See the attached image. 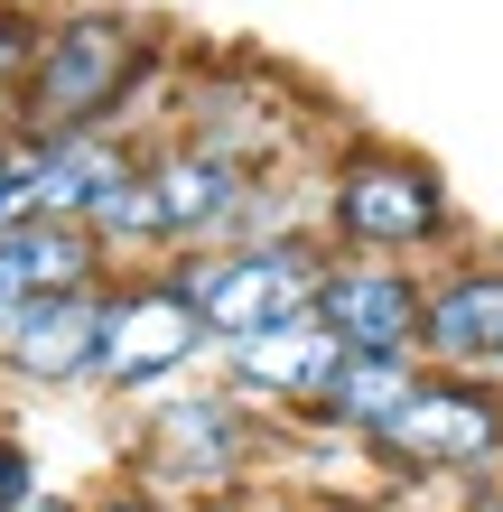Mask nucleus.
<instances>
[{
	"mask_svg": "<svg viewBox=\"0 0 503 512\" xmlns=\"http://www.w3.org/2000/svg\"><path fill=\"white\" fill-rule=\"evenodd\" d=\"M187 38L140 0H47L38 66L19 84L10 140H66V131H150L168 103V75Z\"/></svg>",
	"mask_w": 503,
	"mask_h": 512,
	"instance_id": "f257e3e1",
	"label": "nucleus"
},
{
	"mask_svg": "<svg viewBox=\"0 0 503 512\" xmlns=\"http://www.w3.org/2000/svg\"><path fill=\"white\" fill-rule=\"evenodd\" d=\"M308 205H317V233L327 252H364V261H438L457 243H476L466 205L448 187V168L410 140H382L364 122H336L327 149L308 168Z\"/></svg>",
	"mask_w": 503,
	"mask_h": 512,
	"instance_id": "f03ea898",
	"label": "nucleus"
},
{
	"mask_svg": "<svg viewBox=\"0 0 503 512\" xmlns=\"http://www.w3.org/2000/svg\"><path fill=\"white\" fill-rule=\"evenodd\" d=\"M289 447H299V429L243 410L215 373H196L131 410L122 475L140 494H159L168 512H205V503H252V485H271Z\"/></svg>",
	"mask_w": 503,
	"mask_h": 512,
	"instance_id": "7ed1b4c3",
	"label": "nucleus"
},
{
	"mask_svg": "<svg viewBox=\"0 0 503 512\" xmlns=\"http://www.w3.org/2000/svg\"><path fill=\"white\" fill-rule=\"evenodd\" d=\"M168 131H187L224 159H243L252 177H308L327 149L336 112L308 94L280 56H243V47H187L159 103Z\"/></svg>",
	"mask_w": 503,
	"mask_h": 512,
	"instance_id": "20e7f679",
	"label": "nucleus"
},
{
	"mask_svg": "<svg viewBox=\"0 0 503 512\" xmlns=\"http://www.w3.org/2000/svg\"><path fill=\"white\" fill-rule=\"evenodd\" d=\"M354 466H373V485L392 494H457L503 475V382L429 364L420 391L392 410V429L354 447Z\"/></svg>",
	"mask_w": 503,
	"mask_h": 512,
	"instance_id": "39448f33",
	"label": "nucleus"
},
{
	"mask_svg": "<svg viewBox=\"0 0 503 512\" xmlns=\"http://www.w3.org/2000/svg\"><path fill=\"white\" fill-rule=\"evenodd\" d=\"M215 373V326L196 317V298L168 280V261L150 270H112L103 280V354H94V391L103 401H159V391Z\"/></svg>",
	"mask_w": 503,
	"mask_h": 512,
	"instance_id": "423d86ee",
	"label": "nucleus"
},
{
	"mask_svg": "<svg viewBox=\"0 0 503 512\" xmlns=\"http://www.w3.org/2000/svg\"><path fill=\"white\" fill-rule=\"evenodd\" d=\"M327 261H336L327 233L299 224V233H261V243L168 252V280L196 298V317L215 326V345H233V336H261V326H280V317H308Z\"/></svg>",
	"mask_w": 503,
	"mask_h": 512,
	"instance_id": "0eeeda50",
	"label": "nucleus"
},
{
	"mask_svg": "<svg viewBox=\"0 0 503 512\" xmlns=\"http://www.w3.org/2000/svg\"><path fill=\"white\" fill-rule=\"evenodd\" d=\"M140 168H150V187H159L168 252H215V243H243L252 196H261V177H252L243 159H224V149H205V140H187V131L150 122V140H140Z\"/></svg>",
	"mask_w": 503,
	"mask_h": 512,
	"instance_id": "6e6552de",
	"label": "nucleus"
},
{
	"mask_svg": "<svg viewBox=\"0 0 503 512\" xmlns=\"http://www.w3.org/2000/svg\"><path fill=\"white\" fill-rule=\"evenodd\" d=\"M420 364L485 373L503 382V243H457L429 261V308H420Z\"/></svg>",
	"mask_w": 503,
	"mask_h": 512,
	"instance_id": "1a4fd4ad",
	"label": "nucleus"
},
{
	"mask_svg": "<svg viewBox=\"0 0 503 512\" xmlns=\"http://www.w3.org/2000/svg\"><path fill=\"white\" fill-rule=\"evenodd\" d=\"M336 354H345V336L308 308V317L261 326V336L215 345V382H224L243 410L280 419V429H299V419H308V401H317V391H327V373H336Z\"/></svg>",
	"mask_w": 503,
	"mask_h": 512,
	"instance_id": "9d476101",
	"label": "nucleus"
},
{
	"mask_svg": "<svg viewBox=\"0 0 503 512\" xmlns=\"http://www.w3.org/2000/svg\"><path fill=\"white\" fill-rule=\"evenodd\" d=\"M94 354H103V280H84V289H47V298H28L19 326L0 336V382L28 391V401L94 391Z\"/></svg>",
	"mask_w": 503,
	"mask_h": 512,
	"instance_id": "9b49d317",
	"label": "nucleus"
},
{
	"mask_svg": "<svg viewBox=\"0 0 503 512\" xmlns=\"http://www.w3.org/2000/svg\"><path fill=\"white\" fill-rule=\"evenodd\" d=\"M420 308H429V270L420 261L336 252L327 280H317V317H327L345 345H401V354H420Z\"/></svg>",
	"mask_w": 503,
	"mask_h": 512,
	"instance_id": "f8f14e48",
	"label": "nucleus"
},
{
	"mask_svg": "<svg viewBox=\"0 0 503 512\" xmlns=\"http://www.w3.org/2000/svg\"><path fill=\"white\" fill-rule=\"evenodd\" d=\"M420 373H429V364H420V354H401V345H345V354H336V373H327V391L308 401L299 429L354 457L364 438L392 429V410L420 391Z\"/></svg>",
	"mask_w": 503,
	"mask_h": 512,
	"instance_id": "ddd939ff",
	"label": "nucleus"
},
{
	"mask_svg": "<svg viewBox=\"0 0 503 512\" xmlns=\"http://www.w3.org/2000/svg\"><path fill=\"white\" fill-rule=\"evenodd\" d=\"M140 140H150V131H66V140H19V159H28V205H38V215L84 224V215H94V205L140 168Z\"/></svg>",
	"mask_w": 503,
	"mask_h": 512,
	"instance_id": "4468645a",
	"label": "nucleus"
},
{
	"mask_svg": "<svg viewBox=\"0 0 503 512\" xmlns=\"http://www.w3.org/2000/svg\"><path fill=\"white\" fill-rule=\"evenodd\" d=\"M84 280H112V261H103L94 233L66 224V215H19L10 233H0V336L19 326L28 298H47V289H84Z\"/></svg>",
	"mask_w": 503,
	"mask_h": 512,
	"instance_id": "2eb2a0df",
	"label": "nucleus"
},
{
	"mask_svg": "<svg viewBox=\"0 0 503 512\" xmlns=\"http://www.w3.org/2000/svg\"><path fill=\"white\" fill-rule=\"evenodd\" d=\"M38 38H47V0H0V140H10L19 84L38 66Z\"/></svg>",
	"mask_w": 503,
	"mask_h": 512,
	"instance_id": "dca6fc26",
	"label": "nucleus"
},
{
	"mask_svg": "<svg viewBox=\"0 0 503 512\" xmlns=\"http://www.w3.org/2000/svg\"><path fill=\"white\" fill-rule=\"evenodd\" d=\"M47 494V457H38V438L28 429H0V512H28Z\"/></svg>",
	"mask_w": 503,
	"mask_h": 512,
	"instance_id": "f3484780",
	"label": "nucleus"
},
{
	"mask_svg": "<svg viewBox=\"0 0 503 512\" xmlns=\"http://www.w3.org/2000/svg\"><path fill=\"white\" fill-rule=\"evenodd\" d=\"M299 512H420V503H401L392 485H373V494H336V485H299Z\"/></svg>",
	"mask_w": 503,
	"mask_h": 512,
	"instance_id": "a211bd4d",
	"label": "nucleus"
},
{
	"mask_svg": "<svg viewBox=\"0 0 503 512\" xmlns=\"http://www.w3.org/2000/svg\"><path fill=\"white\" fill-rule=\"evenodd\" d=\"M19 215H38V205H28V159H19V140H0V233Z\"/></svg>",
	"mask_w": 503,
	"mask_h": 512,
	"instance_id": "6ab92c4d",
	"label": "nucleus"
},
{
	"mask_svg": "<svg viewBox=\"0 0 503 512\" xmlns=\"http://www.w3.org/2000/svg\"><path fill=\"white\" fill-rule=\"evenodd\" d=\"M84 512H168V503H159V494H140L131 475H112L103 494H84Z\"/></svg>",
	"mask_w": 503,
	"mask_h": 512,
	"instance_id": "aec40b11",
	"label": "nucleus"
},
{
	"mask_svg": "<svg viewBox=\"0 0 503 512\" xmlns=\"http://www.w3.org/2000/svg\"><path fill=\"white\" fill-rule=\"evenodd\" d=\"M438 512H503V475H485V485H457Z\"/></svg>",
	"mask_w": 503,
	"mask_h": 512,
	"instance_id": "412c9836",
	"label": "nucleus"
},
{
	"mask_svg": "<svg viewBox=\"0 0 503 512\" xmlns=\"http://www.w3.org/2000/svg\"><path fill=\"white\" fill-rule=\"evenodd\" d=\"M28 512H84V494H56V485H47V494L28 503Z\"/></svg>",
	"mask_w": 503,
	"mask_h": 512,
	"instance_id": "4be33fe9",
	"label": "nucleus"
}]
</instances>
